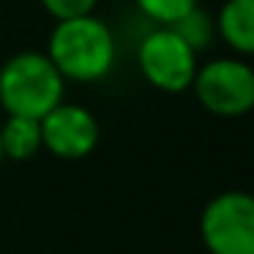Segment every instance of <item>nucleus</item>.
<instances>
[{
  "label": "nucleus",
  "mask_w": 254,
  "mask_h": 254,
  "mask_svg": "<svg viewBox=\"0 0 254 254\" xmlns=\"http://www.w3.org/2000/svg\"><path fill=\"white\" fill-rule=\"evenodd\" d=\"M44 52L66 82L90 85L112 74L118 61V39L101 17L85 14L52 25Z\"/></svg>",
  "instance_id": "1"
},
{
  "label": "nucleus",
  "mask_w": 254,
  "mask_h": 254,
  "mask_svg": "<svg viewBox=\"0 0 254 254\" xmlns=\"http://www.w3.org/2000/svg\"><path fill=\"white\" fill-rule=\"evenodd\" d=\"M66 96V79L47 52H14L0 66V107L6 115L41 118Z\"/></svg>",
  "instance_id": "2"
},
{
  "label": "nucleus",
  "mask_w": 254,
  "mask_h": 254,
  "mask_svg": "<svg viewBox=\"0 0 254 254\" xmlns=\"http://www.w3.org/2000/svg\"><path fill=\"white\" fill-rule=\"evenodd\" d=\"M137 68L150 88L161 93H183L191 90L199 61L170 25H159L137 44Z\"/></svg>",
  "instance_id": "3"
},
{
  "label": "nucleus",
  "mask_w": 254,
  "mask_h": 254,
  "mask_svg": "<svg viewBox=\"0 0 254 254\" xmlns=\"http://www.w3.org/2000/svg\"><path fill=\"white\" fill-rule=\"evenodd\" d=\"M199 238L208 254H254V194L230 189L208 199Z\"/></svg>",
  "instance_id": "4"
},
{
  "label": "nucleus",
  "mask_w": 254,
  "mask_h": 254,
  "mask_svg": "<svg viewBox=\"0 0 254 254\" xmlns=\"http://www.w3.org/2000/svg\"><path fill=\"white\" fill-rule=\"evenodd\" d=\"M197 101L219 118H241L254 110V68L241 58H213L194 74Z\"/></svg>",
  "instance_id": "5"
},
{
  "label": "nucleus",
  "mask_w": 254,
  "mask_h": 254,
  "mask_svg": "<svg viewBox=\"0 0 254 254\" xmlns=\"http://www.w3.org/2000/svg\"><path fill=\"white\" fill-rule=\"evenodd\" d=\"M101 137V128L96 115L82 104L61 101L55 110H50L41 118V139L44 150L66 161L85 159L96 150Z\"/></svg>",
  "instance_id": "6"
},
{
  "label": "nucleus",
  "mask_w": 254,
  "mask_h": 254,
  "mask_svg": "<svg viewBox=\"0 0 254 254\" xmlns=\"http://www.w3.org/2000/svg\"><path fill=\"white\" fill-rule=\"evenodd\" d=\"M219 39L238 55H254V0H224L216 17Z\"/></svg>",
  "instance_id": "7"
},
{
  "label": "nucleus",
  "mask_w": 254,
  "mask_h": 254,
  "mask_svg": "<svg viewBox=\"0 0 254 254\" xmlns=\"http://www.w3.org/2000/svg\"><path fill=\"white\" fill-rule=\"evenodd\" d=\"M0 148H3V159L11 161H30L44 150V139H41V121L25 115H6V121L0 123Z\"/></svg>",
  "instance_id": "8"
},
{
  "label": "nucleus",
  "mask_w": 254,
  "mask_h": 254,
  "mask_svg": "<svg viewBox=\"0 0 254 254\" xmlns=\"http://www.w3.org/2000/svg\"><path fill=\"white\" fill-rule=\"evenodd\" d=\"M170 28L175 30V33L181 36V39L186 41L197 55L202 50H208V47L213 44V39L219 36L216 33V19L210 17L208 11H202L199 6H194L191 11H186L181 19H175Z\"/></svg>",
  "instance_id": "9"
},
{
  "label": "nucleus",
  "mask_w": 254,
  "mask_h": 254,
  "mask_svg": "<svg viewBox=\"0 0 254 254\" xmlns=\"http://www.w3.org/2000/svg\"><path fill=\"white\" fill-rule=\"evenodd\" d=\"M137 8L156 25H172L186 11L199 6V0H134Z\"/></svg>",
  "instance_id": "10"
},
{
  "label": "nucleus",
  "mask_w": 254,
  "mask_h": 254,
  "mask_svg": "<svg viewBox=\"0 0 254 254\" xmlns=\"http://www.w3.org/2000/svg\"><path fill=\"white\" fill-rule=\"evenodd\" d=\"M39 3L55 22L85 17V14H96V6H99V0H39Z\"/></svg>",
  "instance_id": "11"
},
{
  "label": "nucleus",
  "mask_w": 254,
  "mask_h": 254,
  "mask_svg": "<svg viewBox=\"0 0 254 254\" xmlns=\"http://www.w3.org/2000/svg\"><path fill=\"white\" fill-rule=\"evenodd\" d=\"M0 161H3V148H0Z\"/></svg>",
  "instance_id": "12"
}]
</instances>
